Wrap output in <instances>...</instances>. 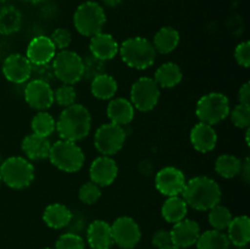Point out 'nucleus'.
<instances>
[{
  "label": "nucleus",
  "mask_w": 250,
  "mask_h": 249,
  "mask_svg": "<svg viewBox=\"0 0 250 249\" xmlns=\"http://www.w3.org/2000/svg\"><path fill=\"white\" fill-rule=\"evenodd\" d=\"M188 207L199 211H209L221 202V188L219 183L207 176H197L188 182L182 192Z\"/></svg>",
  "instance_id": "1"
},
{
  "label": "nucleus",
  "mask_w": 250,
  "mask_h": 249,
  "mask_svg": "<svg viewBox=\"0 0 250 249\" xmlns=\"http://www.w3.org/2000/svg\"><path fill=\"white\" fill-rule=\"evenodd\" d=\"M92 128V116L89 110L81 104L65 107L56 121V132L61 139L71 142L82 141Z\"/></svg>",
  "instance_id": "2"
},
{
  "label": "nucleus",
  "mask_w": 250,
  "mask_h": 249,
  "mask_svg": "<svg viewBox=\"0 0 250 249\" xmlns=\"http://www.w3.org/2000/svg\"><path fill=\"white\" fill-rule=\"evenodd\" d=\"M119 51L122 61L131 68L146 70L155 62L156 51L153 43L143 37L126 39L119 48Z\"/></svg>",
  "instance_id": "3"
},
{
  "label": "nucleus",
  "mask_w": 250,
  "mask_h": 249,
  "mask_svg": "<svg viewBox=\"0 0 250 249\" xmlns=\"http://www.w3.org/2000/svg\"><path fill=\"white\" fill-rule=\"evenodd\" d=\"M48 159L59 170L73 173L82 168L85 156L76 142L60 139L51 144Z\"/></svg>",
  "instance_id": "4"
},
{
  "label": "nucleus",
  "mask_w": 250,
  "mask_h": 249,
  "mask_svg": "<svg viewBox=\"0 0 250 249\" xmlns=\"http://www.w3.org/2000/svg\"><path fill=\"white\" fill-rule=\"evenodd\" d=\"M106 23V15L102 5L95 1H85L76 9L73 24L80 34L93 37L103 31Z\"/></svg>",
  "instance_id": "5"
},
{
  "label": "nucleus",
  "mask_w": 250,
  "mask_h": 249,
  "mask_svg": "<svg viewBox=\"0 0 250 249\" xmlns=\"http://www.w3.org/2000/svg\"><path fill=\"white\" fill-rule=\"evenodd\" d=\"M1 181L14 189H23L34 180V166L22 156H10L0 166Z\"/></svg>",
  "instance_id": "6"
},
{
  "label": "nucleus",
  "mask_w": 250,
  "mask_h": 249,
  "mask_svg": "<svg viewBox=\"0 0 250 249\" xmlns=\"http://www.w3.org/2000/svg\"><path fill=\"white\" fill-rule=\"evenodd\" d=\"M229 100L225 94L219 92H212L205 94L197 103L195 114L200 122L210 124H216L224 121L229 115Z\"/></svg>",
  "instance_id": "7"
},
{
  "label": "nucleus",
  "mask_w": 250,
  "mask_h": 249,
  "mask_svg": "<svg viewBox=\"0 0 250 249\" xmlns=\"http://www.w3.org/2000/svg\"><path fill=\"white\" fill-rule=\"evenodd\" d=\"M53 71L55 78L63 84H75L83 78V59L71 50H61L53 59Z\"/></svg>",
  "instance_id": "8"
},
{
  "label": "nucleus",
  "mask_w": 250,
  "mask_h": 249,
  "mask_svg": "<svg viewBox=\"0 0 250 249\" xmlns=\"http://www.w3.org/2000/svg\"><path fill=\"white\" fill-rule=\"evenodd\" d=\"M126 142L124 127L115 124H104L95 131L94 145L100 154L111 156L119 153Z\"/></svg>",
  "instance_id": "9"
},
{
  "label": "nucleus",
  "mask_w": 250,
  "mask_h": 249,
  "mask_svg": "<svg viewBox=\"0 0 250 249\" xmlns=\"http://www.w3.org/2000/svg\"><path fill=\"white\" fill-rule=\"evenodd\" d=\"M160 99V87L153 78L142 77L131 87V103L139 111L148 112L158 105Z\"/></svg>",
  "instance_id": "10"
},
{
  "label": "nucleus",
  "mask_w": 250,
  "mask_h": 249,
  "mask_svg": "<svg viewBox=\"0 0 250 249\" xmlns=\"http://www.w3.org/2000/svg\"><path fill=\"white\" fill-rule=\"evenodd\" d=\"M112 239L122 249H133L142 237L138 224L129 216H121L111 225Z\"/></svg>",
  "instance_id": "11"
},
{
  "label": "nucleus",
  "mask_w": 250,
  "mask_h": 249,
  "mask_svg": "<svg viewBox=\"0 0 250 249\" xmlns=\"http://www.w3.org/2000/svg\"><path fill=\"white\" fill-rule=\"evenodd\" d=\"M186 176L180 168L166 166L161 168L155 176L156 189L166 197H175L182 194L186 187Z\"/></svg>",
  "instance_id": "12"
},
{
  "label": "nucleus",
  "mask_w": 250,
  "mask_h": 249,
  "mask_svg": "<svg viewBox=\"0 0 250 249\" xmlns=\"http://www.w3.org/2000/svg\"><path fill=\"white\" fill-rule=\"evenodd\" d=\"M24 100L32 109L43 111L54 104V90L48 82L33 80L26 85Z\"/></svg>",
  "instance_id": "13"
},
{
  "label": "nucleus",
  "mask_w": 250,
  "mask_h": 249,
  "mask_svg": "<svg viewBox=\"0 0 250 249\" xmlns=\"http://www.w3.org/2000/svg\"><path fill=\"white\" fill-rule=\"evenodd\" d=\"M2 73L5 78L12 83H24L32 76V63L21 54H11L2 63Z\"/></svg>",
  "instance_id": "14"
},
{
  "label": "nucleus",
  "mask_w": 250,
  "mask_h": 249,
  "mask_svg": "<svg viewBox=\"0 0 250 249\" xmlns=\"http://www.w3.org/2000/svg\"><path fill=\"white\" fill-rule=\"evenodd\" d=\"M171 241L177 248H189L197 243L200 236V226L197 221L190 219H183L173 224L170 231Z\"/></svg>",
  "instance_id": "15"
},
{
  "label": "nucleus",
  "mask_w": 250,
  "mask_h": 249,
  "mask_svg": "<svg viewBox=\"0 0 250 249\" xmlns=\"http://www.w3.org/2000/svg\"><path fill=\"white\" fill-rule=\"evenodd\" d=\"M119 167L114 159L110 156H99L92 163L89 167L90 181L99 187H106L116 180Z\"/></svg>",
  "instance_id": "16"
},
{
  "label": "nucleus",
  "mask_w": 250,
  "mask_h": 249,
  "mask_svg": "<svg viewBox=\"0 0 250 249\" xmlns=\"http://www.w3.org/2000/svg\"><path fill=\"white\" fill-rule=\"evenodd\" d=\"M56 48L49 37L38 36L29 42L27 46L26 58L32 65H44L54 59Z\"/></svg>",
  "instance_id": "17"
},
{
  "label": "nucleus",
  "mask_w": 250,
  "mask_h": 249,
  "mask_svg": "<svg viewBox=\"0 0 250 249\" xmlns=\"http://www.w3.org/2000/svg\"><path fill=\"white\" fill-rule=\"evenodd\" d=\"M87 241L92 249H110L114 244L111 225L104 220H94L88 226Z\"/></svg>",
  "instance_id": "18"
},
{
  "label": "nucleus",
  "mask_w": 250,
  "mask_h": 249,
  "mask_svg": "<svg viewBox=\"0 0 250 249\" xmlns=\"http://www.w3.org/2000/svg\"><path fill=\"white\" fill-rule=\"evenodd\" d=\"M119 44L115 41L114 37L109 33H100L90 37V55L103 61L111 60L119 53Z\"/></svg>",
  "instance_id": "19"
},
{
  "label": "nucleus",
  "mask_w": 250,
  "mask_h": 249,
  "mask_svg": "<svg viewBox=\"0 0 250 249\" xmlns=\"http://www.w3.org/2000/svg\"><path fill=\"white\" fill-rule=\"evenodd\" d=\"M190 143L195 150L200 153H209L216 146V131L210 124L199 122L190 131Z\"/></svg>",
  "instance_id": "20"
},
{
  "label": "nucleus",
  "mask_w": 250,
  "mask_h": 249,
  "mask_svg": "<svg viewBox=\"0 0 250 249\" xmlns=\"http://www.w3.org/2000/svg\"><path fill=\"white\" fill-rule=\"evenodd\" d=\"M107 117L111 124L125 126L131 124L134 119V106L129 100L125 98H116L107 105Z\"/></svg>",
  "instance_id": "21"
},
{
  "label": "nucleus",
  "mask_w": 250,
  "mask_h": 249,
  "mask_svg": "<svg viewBox=\"0 0 250 249\" xmlns=\"http://www.w3.org/2000/svg\"><path fill=\"white\" fill-rule=\"evenodd\" d=\"M50 146L51 144L48 138L37 136L34 133L24 137L21 144L22 151L31 160H44L48 158Z\"/></svg>",
  "instance_id": "22"
},
{
  "label": "nucleus",
  "mask_w": 250,
  "mask_h": 249,
  "mask_svg": "<svg viewBox=\"0 0 250 249\" xmlns=\"http://www.w3.org/2000/svg\"><path fill=\"white\" fill-rule=\"evenodd\" d=\"M73 214L66 205L61 203H53L48 205L43 212V221L50 228L59 229L68 226Z\"/></svg>",
  "instance_id": "23"
},
{
  "label": "nucleus",
  "mask_w": 250,
  "mask_h": 249,
  "mask_svg": "<svg viewBox=\"0 0 250 249\" xmlns=\"http://www.w3.org/2000/svg\"><path fill=\"white\" fill-rule=\"evenodd\" d=\"M227 238L236 247H246L250 241V220L246 215L232 219L227 227Z\"/></svg>",
  "instance_id": "24"
},
{
  "label": "nucleus",
  "mask_w": 250,
  "mask_h": 249,
  "mask_svg": "<svg viewBox=\"0 0 250 249\" xmlns=\"http://www.w3.org/2000/svg\"><path fill=\"white\" fill-rule=\"evenodd\" d=\"M183 73L175 62H165L159 66L153 80L160 88H173L182 81Z\"/></svg>",
  "instance_id": "25"
},
{
  "label": "nucleus",
  "mask_w": 250,
  "mask_h": 249,
  "mask_svg": "<svg viewBox=\"0 0 250 249\" xmlns=\"http://www.w3.org/2000/svg\"><path fill=\"white\" fill-rule=\"evenodd\" d=\"M180 43V33L173 27L166 26L159 29L154 36L153 46L156 53L170 54Z\"/></svg>",
  "instance_id": "26"
},
{
  "label": "nucleus",
  "mask_w": 250,
  "mask_h": 249,
  "mask_svg": "<svg viewBox=\"0 0 250 249\" xmlns=\"http://www.w3.org/2000/svg\"><path fill=\"white\" fill-rule=\"evenodd\" d=\"M90 92H92L93 97H95L97 99H111L117 92L116 80L107 73H102V75L97 76L92 80Z\"/></svg>",
  "instance_id": "27"
},
{
  "label": "nucleus",
  "mask_w": 250,
  "mask_h": 249,
  "mask_svg": "<svg viewBox=\"0 0 250 249\" xmlns=\"http://www.w3.org/2000/svg\"><path fill=\"white\" fill-rule=\"evenodd\" d=\"M187 211V203L185 202L183 198L178 197V195L168 197V199L164 203L163 208H161V215L170 224H176V222L186 219Z\"/></svg>",
  "instance_id": "28"
},
{
  "label": "nucleus",
  "mask_w": 250,
  "mask_h": 249,
  "mask_svg": "<svg viewBox=\"0 0 250 249\" xmlns=\"http://www.w3.org/2000/svg\"><path fill=\"white\" fill-rule=\"evenodd\" d=\"M22 24V15L14 6H4L0 9V33L4 36L16 33Z\"/></svg>",
  "instance_id": "29"
},
{
  "label": "nucleus",
  "mask_w": 250,
  "mask_h": 249,
  "mask_svg": "<svg viewBox=\"0 0 250 249\" xmlns=\"http://www.w3.org/2000/svg\"><path fill=\"white\" fill-rule=\"evenodd\" d=\"M198 249H229V241L227 234L217 229H210L200 233L197 241Z\"/></svg>",
  "instance_id": "30"
},
{
  "label": "nucleus",
  "mask_w": 250,
  "mask_h": 249,
  "mask_svg": "<svg viewBox=\"0 0 250 249\" xmlns=\"http://www.w3.org/2000/svg\"><path fill=\"white\" fill-rule=\"evenodd\" d=\"M241 159L231 154L220 155L215 163V171L224 178H233L238 176L241 172Z\"/></svg>",
  "instance_id": "31"
},
{
  "label": "nucleus",
  "mask_w": 250,
  "mask_h": 249,
  "mask_svg": "<svg viewBox=\"0 0 250 249\" xmlns=\"http://www.w3.org/2000/svg\"><path fill=\"white\" fill-rule=\"evenodd\" d=\"M31 128L34 134L41 137H50L56 128V121L50 114L41 111L32 119Z\"/></svg>",
  "instance_id": "32"
},
{
  "label": "nucleus",
  "mask_w": 250,
  "mask_h": 249,
  "mask_svg": "<svg viewBox=\"0 0 250 249\" xmlns=\"http://www.w3.org/2000/svg\"><path fill=\"white\" fill-rule=\"evenodd\" d=\"M233 216L229 208L224 205H215L209 210V224L217 231H224L229 227Z\"/></svg>",
  "instance_id": "33"
},
{
  "label": "nucleus",
  "mask_w": 250,
  "mask_h": 249,
  "mask_svg": "<svg viewBox=\"0 0 250 249\" xmlns=\"http://www.w3.org/2000/svg\"><path fill=\"white\" fill-rule=\"evenodd\" d=\"M100 197H102L100 187L93 183L92 181L81 186L80 190H78V198H80L81 202L87 205L95 204L100 199Z\"/></svg>",
  "instance_id": "34"
},
{
  "label": "nucleus",
  "mask_w": 250,
  "mask_h": 249,
  "mask_svg": "<svg viewBox=\"0 0 250 249\" xmlns=\"http://www.w3.org/2000/svg\"><path fill=\"white\" fill-rule=\"evenodd\" d=\"M83 68H84L83 77L93 80L97 76L105 73V61L99 60L93 55H88L83 59Z\"/></svg>",
  "instance_id": "35"
},
{
  "label": "nucleus",
  "mask_w": 250,
  "mask_h": 249,
  "mask_svg": "<svg viewBox=\"0 0 250 249\" xmlns=\"http://www.w3.org/2000/svg\"><path fill=\"white\" fill-rule=\"evenodd\" d=\"M231 115V121L238 128H248L250 124V106L246 104H241L232 109V111H229Z\"/></svg>",
  "instance_id": "36"
},
{
  "label": "nucleus",
  "mask_w": 250,
  "mask_h": 249,
  "mask_svg": "<svg viewBox=\"0 0 250 249\" xmlns=\"http://www.w3.org/2000/svg\"><path fill=\"white\" fill-rule=\"evenodd\" d=\"M55 249H85L82 237L73 232L61 234L55 243Z\"/></svg>",
  "instance_id": "37"
},
{
  "label": "nucleus",
  "mask_w": 250,
  "mask_h": 249,
  "mask_svg": "<svg viewBox=\"0 0 250 249\" xmlns=\"http://www.w3.org/2000/svg\"><path fill=\"white\" fill-rule=\"evenodd\" d=\"M75 87L71 84H62L54 92V102L62 107H67L75 104L76 100Z\"/></svg>",
  "instance_id": "38"
},
{
  "label": "nucleus",
  "mask_w": 250,
  "mask_h": 249,
  "mask_svg": "<svg viewBox=\"0 0 250 249\" xmlns=\"http://www.w3.org/2000/svg\"><path fill=\"white\" fill-rule=\"evenodd\" d=\"M49 38L53 42L55 48L61 49V50H65L66 48H68V45L71 44V41H72L71 33L65 28H56Z\"/></svg>",
  "instance_id": "39"
},
{
  "label": "nucleus",
  "mask_w": 250,
  "mask_h": 249,
  "mask_svg": "<svg viewBox=\"0 0 250 249\" xmlns=\"http://www.w3.org/2000/svg\"><path fill=\"white\" fill-rule=\"evenodd\" d=\"M234 58L238 65L248 68L250 66V43L249 42H243L238 44L234 49Z\"/></svg>",
  "instance_id": "40"
},
{
  "label": "nucleus",
  "mask_w": 250,
  "mask_h": 249,
  "mask_svg": "<svg viewBox=\"0 0 250 249\" xmlns=\"http://www.w3.org/2000/svg\"><path fill=\"white\" fill-rule=\"evenodd\" d=\"M32 75L36 76V80H41L48 83L55 78L53 66H50L49 63H44V65H32Z\"/></svg>",
  "instance_id": "41"
},
{
  "label": "nucleus",
  "mask_w": 250,
  "mask_h": 249,
  "mask_svg": "<svg viewBox=\"0 0 250 249\" xmlns=\"http://www.w3.org/2000/svg\"><path fill=\"white\" fill-rule=\"evenodd\" d=\"M151 243L155 248L163 249L165 247H168L172 244V241H171V234L170 231L167 229H159L155 233L153 234V238H151Z\"/></svg>",
  "instance_id": "42"
},
{
  "label": "nucleus",
  "mask_w": 250,
  "mask_h": 249,
  "mask_svg": "<svg viewBox=\"0 0 250 249\" xmlns=\"http://www.w3.org/2000/svg\"><path fill=\"white\" fill-rule=\"evenodd\" d=\"M238 99L241 104H250V83L246 82L241 88H239L238 92Z\"/></svg>",
  "instance_id": "43"
},
{
  "label": "nucleus",
  "mask_w": 250,
  "mask_h": 249,
  "mask_svg": "<svg viewBox=\"0 0 250 249\" xmlns=\"http://www.w3.org/2000/svg\"><path fill=\"white\" fill-rule=\"evenodd\" d=\"M242 177H243L244 182L248 183L250 180V164H249V159L247 158L244 163H242V167H241V172Z\"/></svg>",
  "instance_id": "44"
},
{
  "label": "nucleus",
  "mask_w": 250,
  "mask_h": 249,
  "mask_svg": "<svg viewBox=\"0 0 250 249\" xmlns=\"http://www.w3.org/2000/svg\"><path fill=\"white\" fill-rule=\"evenodd\" d=\"M106 6L109 7H116L117 5H120L122 2V0H102Z\"/></svg>",
  "instance_id": "45"
},
{
  "label": "nucleus",
  "mask_w": 250,
  "mask_h": 249,
  "mask_svg": "<svg viewBox=\"0 0 250 249\" xmlns=\"http://www.w3.org/2000/svg\"><path fill=\"white\" fill-rule=\"evenodd\" d=\"M23 1L29 2V4H39V2H43L45 0H23Z\"/></svg>",
  "instance_id": "46"
},
{
  "label": "nucleus",
  "mask_w": 250,
  "mask_h": 249,
  "mask_svg": "<svg viewBox=\"0 0 250 249\" xmlns=\"http://www.w3.org/2000/svg\"><path fill=\"white\" fill-rule=\"evenodd\" d=\"M163 249H180V248H177V247H176V246H173V244H171V246L165 247V248H163Z\"/></svg>",
  "instance_id": "47"
},
{
  "label": "nucleus",
  "mask_w": 250,
  "mask_h": 249,
  "mask_svg": "<svg viewBox=\"0 0 250 249\" xmlns=\"http://www.w3.org/2000/svg\"><path fill=\"white\" fill-rule=\"evenodd\" d=\"M5 1H7V0H0V2H5Z\"/></svg>",
  "instance_id": "48"
},
{
  "label": "nucleus",
  "mask_w": 250,
  "mask_h": 249,
  "mask_svg": "<svg viewBox=\"0 0 250 249\" xmlns=\"http://www.w3.org/2000/svg\"><path fill=\"white\" fill-rule=\"evenodd\" d=\"M0 183H1V176H0Z\"/></svg>",
  "instance_id": "49"
},
{
  "label": "nucleus",
  "mask_w": 250,
  "mask_h": 249,
  "mask_svg": "<svg viewBox=\"0 0 250 249\" xmlns=\"http://www.w3.org/2000/svg\"><path fill=\"white\" fill-rule=\"evenodd\" d=\"M43 249H53V248H43Z\"/></svg>",
  "instance_id": "50"
}]
</instances>
